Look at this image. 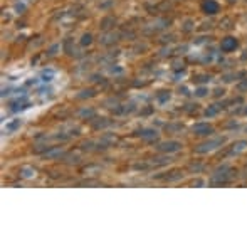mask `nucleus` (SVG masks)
I'll return each instance as SVG.
<instances>
[{
    "label": "nucleus",
    "instance_id": "obj_1",
    "mask_svg": "<svg viewBox=\"0 0 247 247\" xmlns=\"http://www.w3.org/2000/svg\"><path fill=\"white\" fill-rule=\"evenodd\" d=\"M205 10H210V14H215V10H217V5L213 2H210V3H205Z\"/></svg>",
    "mask_w": 247,
    "mask_h": 247
}]
</instances>
